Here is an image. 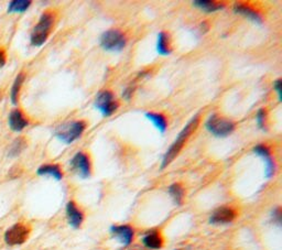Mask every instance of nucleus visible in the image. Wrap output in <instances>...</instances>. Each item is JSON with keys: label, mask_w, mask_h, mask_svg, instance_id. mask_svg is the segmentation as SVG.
<instances>
[{"label": "nucleus", "mask_w": 282, "mask_h": 250, "mask_svg": "<svg viewBox=\"0 0 282 250\" xmlns=\"http://www.w3.org/2000/svg\"><path fill=\"white\" fill-rule=\"evenodd\" d=\"M198 121H199V116L196 115L193 117V118L187 124H185V127L182 129L179 136L176 137L174 142L171 144V147H170L165 156H163L162 164H161L162 169L168 166L174 160V158L177 156V154H179V152L183 148L185 141H187V139L193 134V131H195L197 124H198Z\"/></svg>", "instance_id": "1"}, {"label": "nucleus", "mask_w": 282, "mask_h": 250, "mask_svg": "<svg viewBox=\"0 0 282 250\" xmlns=\"http://www.w3.org/2000/svg\"><path fill=\"white\" fill-rule=\"evenodd\" d=\"M54 24V16L52 12H44L38 24L33 28L31 33V44L33 47H41L46 43L48 36L51 32V29Z\"/></svg>", "instance_id": "2"}, {"label": "nucleus", "mask_w": 282, "mask_h": 250, "mask_svg": "<svg viewBox=\"0 0 282 250\" xmlns=\"http://www.w3.org/2000/svg\"><path fill=\"white\" fill-rule=\"evenodd\" d=\"M85 128L86 123L82 120L64 123L63 126H61L56 130V138L62 142L70 144L74 141H76L78 138H80Z\"/></svg>", "instance_id": "3"}, {"label": "nucleus", "mask_w": 282, "mask_h": 250, "mask_svg": "<svg viewBox=\"0 0 282 250\" xmlns=\"http://www.w3.org/2000/svg\"><path fill=\"white\" fill-rule=\"evenodd\" d=\"M205 126L211 134L216 137H226L235 130V123L233 121L221 118L218 115H212L207 119Z\"/></svg>", "instance_id": "4"}, {"label": "nucleus", "mask_w": 282, "mask_h": 250, "mask_svg": "<svg viewBox=\"0 0 282 250\" xmlns=\"http://www.w3.org/2000/svg\"><path fill=\"white\" fill-rule=\"evenodd\" d=\"M100 46L104 50L118 52L122 51L126 46L125 35L119 30H108L104 32L100 36Z\"/></svg>", "instance_id": "5"}, {"label": "nucleus", "mask_w": 282, "mask_h": 250, "mask_svg": "<svg viewBox=\"0 0 282 250\" xmlns=\"http://www.w3.org/2000/svg\"><path fill=\"white\" fill-rule=\"evenodd\" d=\"M95 107L99 110L103 116L108 117L116 112L118 102L115 99L114 94L110 91H102L96 96Z\"/></svg>", "instance_id": "6"}, {"label": "nucleus", "mask_w": 282, "mask_h": 250, "mask_svg": "<svg viewBox=\"0 0 282 250\" xmlns=\"http://www.w3.org/2000/svg\"><path fill=\"white\" fill-rule=\"evenodd\" d=\"M29 235H30V228L25 224H14L5 234V241L9 246H18L25 244Z\"/></svg>", "instance_id": "7"}, {"label": "nucleus", "mask_w": 282, "mask_h": 250, "mask_svg": "<svg viewBox=\"0 0 282 250\" xmlns=\"http://www.w3.org/2000/svg\"><path fill=\"white\" fill-rule=\"evenodd\" d=\"M70 165L72 168V170L75 172L79 178L87 179L91 176V161L90 158L87 157V154L83 152H77L71 160Z\"/></svg>", "instance_id": "8"}, {"label": "nucleus", "mask_w": 282, "mask_h": 250, "mask_svg": "<svg viewBox=\"0 0 282 250\" xmlns=\"http://www.w3.org/2000/svg\"><path fill=\"white\" fill-rule=\"evenodd\" d=\"M237 217V212L228 206H223L214 211L213 214L210 217V223L219 225V224H228L232 223Z\"/></svg>", "instance_id": "9"}, {"label": "nucleus", "mask_w": 282, "mask_h": 250, "mask_svg": "<svg viewBox=\"0 0 282 250\" xmlns=\"http://www.w3.org/2000/svg\"><path fill=\"white\" fill-rule=\"evenodd\" d=\"M110 233L114 236V238H116L124 246H129L132 242L133 230L129 225L111 226Z\"/></svg>", "instance_id": "10"}, {"label": "nucleus", "mask_w": 282, "mask_h": 250, "mask_svg": "<svg viewBox=\"0 0 282 250\" xmlns=\"http://www.w3.org/2000/svg\"><path fill=\"white\" fill-rule=\"evenodd\" d=\"M254 152L257 154V156L261 157L264 159L266 164V176L267 178H271V176L274 174V171H276V165H274V162L271 158L270 150L267 148L265 144H258L255 147Z\"/></svg>", "instance_id": "11"}, {"label": "nucleus", "mask_w": 282, "mask_h": 250, "mask_svg": "<svg viewBox=\"0 0 282 250\" xmlns=\"http://www.w3.org/2000/svg\"><path fill=\"white\" fill-rule=\"evenodd\" d=\"M66 215H68L69 223L73 228H79L84 220V214L73 201H70L66 205Z\"/></svg>", "instance_id": "12"}, {"label": "nucleus", "mask_w": 282, "mask_h": 250, "mask_svg": "<svg viewBox=\"0 0 282 250\" xmlns=\"http://www.w3.org/2000/svg\"><path fill=\"white\" fill-rule=\"evenodd\" d=\"M8 122H9L10 129L13 131H21L29 124L28 119L26 118V116L22 114L20 109L12 110V112L9 114Z\"/></svg>", "instance_id": "13"}, {"label": "nucleus", "mask_w": 282, "mask_h": 250, "mask_svg": "<svg viewBox=\"0 0 282 250\" xmlns=\"http://www.w3.org/2000/svg\"><path fill=\"white\" fill-rule=\"evenodd\" d=\"M143 244L146 248L157 250L161 249L163 246V238L160 232L158 231H150L144 235Z\"/></svg>", "instance_id": "14"}, {"label": "nucleus", "mask_w": 282, "mask_h": 250, "mask_svg": "<svg viewBox=\"0 0 282 250\" xmlns=\"http://www.w3.org/2000/svg\"><path fill=\"white\" fill-rule=\"evenodd\" d=\"M234 11L236 13H239L241 16L248 18L249 20L257 22V24H261V17L259 16V13L257 11H255L254 9H251L250 7L245 6L243 4H235L234 6Z\"/></svg>", "instance_id": "15"}, {"label": "nucleus", "mask_w": 282, "mask_h": 250, "mask_svg": "<svg viewBox=\"0 0 282 250\" xmlns=\"http://www.w3.org/2000/svg\"><path fill=\"white\" fill-rule=\"evenodd\" d=\"M36 173H38L39 175L52 176V178H54L57 181L63 178L62 170L57 164H44L38 169Z\"/></svg>", "instance_id": "16"}, {"label": "nucleus", "mask_w": 282, "mask_h": 250, "mask_svg": "<svg viewBox=\"0 0 282 250\" xmlns=\"http://www.w3.org/2000/svg\"><path fill=\"white\" fill-rule=\"evenodd\" d=\"M193 5L205 12H214L224 8V5L223 4L209 2V0H195V2H193Z\"/></svg>", "instance_id": "17"}, {"label": "nucleus", "mask_w": 282, "mask_h": 250, "mask_svg": "<svg viewBox=\"0 0 282 250\" xmlns=\"http://www.w3.org/2000/svg\"><path fill=\"white\" fill-rule=\"evenodd\" d=\"M157 51L160 55H169L171 53V47H170L169 36L166 32H160L158 35Z\"/></svg>", "instance_id": "18"}, {"label": "nucleus", "mask_w": 282, "mask_h": 250, "mask_svg": "<svg viewBox=\"0 0 282 250\" xmlns=\"http://www.w3.org/2000/svg\"><path fill=\"white\" fill-rule=\"evenodd\" d=\"M146 117L160 132H165L167 130V119L163 115L157 113H146Z\"/></svg>", "instance_id": "19"}, {"label": "nucleus", "mask_w": 282, "mask_h": 250, "mask_svg": "<svg viewBox=\"0 0 282 250\" xmlns=\"http://www.w3.org/2000/svg\"><path fill=\"white\" fill-rule=\"evenodd\" d=\"M25 78H26L25 73H19V74L16 77V79H14L13 85L11 87V94H10L12 104H17V102H18L19 93H20L22 84H24V82H25Z\"/></svg>", "instance_id": "20"}, {"label": "nucleus", "mask_w": 282, "mask_h": 250, "mask_svg": "<svg viewBox=\"0 0 282 250\" xmlns=\"http://www.w3.org/2000/svg\"><path fill=\"white\" fill-rule=\"evenodd\" d=\"M169 194L171 195L176 205H181L184 200V189L179 183H174L169 187Z\"/></svg>", "instance_id": "21"}, {"label": "nucleus", "mask_w": 282, "mask_h": 250, "mask_svg": "<svg viewBox=\"0 0 282 250\" xmlns=\"http://www.w3.org/2000/svg\"><path fill=\"white\" fill-rule=\"evenodd\" d=\"M31 6L30 0H13L8 6V12H25Z\"/></svg>", "instance_id": "22"}, {"label": "nucleus", "mask_w": 282, "mask_h": 250, "mask_svg": "<svg viewBox=\"0 0 282 250\" xmlns=\"http://www.w3.org/2000/svg\"><path fill=\"white\" fill-rule=\"evenodd\" d=\"M26 147H27V141H26V139L25 138H17L16 140H14L11 145H10V148H9V156L10 157H17L19 156V154L24 151L26 149Z\"/></svg>", "instance_id": "23"}, {"label": "nucleus", "mask_w": 282, "mask_h": 250, "mask_svg": "<svg viewBox=\"0 0 282 250\" xmlns=\"http://www.w3.org/2000/svg\"><path fill=\"white\" fill-rule=\"evenodd\" d=\"M256 119H257V123H258L259 128L265 129V122H266V110L265 109H259L258 110Z\"/></svg>", "instance_id": "24"}, {"label": "nucleus", "mask_w": 282, "mask_h": 250, "mask_svg": "<svg viewBox=\"0 0 282 250\" xmlns=\"http://www.w3.org/2000/svg\"><path fill=\"white\" fill-rule=\"evenodd\" d=\"M281 85H282V80L281 79H277L276 82L273 83V88H274V90H276V92L278 94L279 100H281Z\"/></svg>", "instance_id": "25"}, {"label": "nucleus", "mask_w": 282, "mask_h": 250, "mask_svg": "<svg viewBox=\"0 0 282 250\" xmlns=\"http://www.w3.org/2000/svg\"><path fill=\"white\" fill-rule=\"evenodd\" d=\"M6 61H7V54H6V51L0 49V69L3 68V66L6 64Z\"/></svg>", "instance_id": "26"}, {"label": "nucleus", "mask_w": 282, "mask_h": 250, "mask_svg": "<svg viewBox=\"0 0 282 250\" xmlns=\"http://www.w3.org/2000/svg\"><path fill=\"white\" fill-rule=\"evenodd\" d=\"M273 219L276 220L278 224L281 223V210L279 207L273 211Z\"/></svg>", "instance_id": "27"}, {"label": "nucleus", "mask_w": 282, "mask_h": 250, "mask_svg": "<svg viewBox=\"0 0 282 250\" xmlns=\"http://www.w3.org/2000/svg\"><path fill=\"white\" fill-rule=\"evenodd\" d=\"M177 250H182V249H177Z\"/></svg>", "instance_id": "28"}]
</instances>
